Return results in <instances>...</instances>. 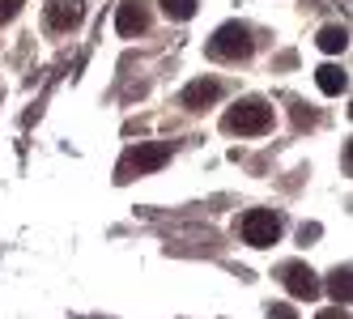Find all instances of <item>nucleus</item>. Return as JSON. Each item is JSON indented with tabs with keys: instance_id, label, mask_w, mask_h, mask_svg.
<instances>
[{
	"instance_id": "obj_1",
	"label": "nucleus",
	"mask_w": 353,
	"mask_h": 319,
	"mask_svg": "<svg viewBox=\"0 0 353 319\" xmlns=\"http://www.w3.org/2000/svg\"><path fill=\"white\" fill-rule=\"evenodd\" d=\"M166 162H170V145L166 141H145V145H137V150H128L119 158L115 179L128 183V179H141V175H154V170H162Z\"/></svg>"
},
{
	"instance_id": "obj_2",
	"label": "nucleus",
	"mask_w": 353,
	"mask_h": 319,
	"mask_svg": "<svg viewBox=\"0 0 353 319\" xmlns=\"http://www.w3.org/2000/svg\"><path fill=\"white\" fill-rule=\"evenodd\" d=\"M221 128L234 132V136H264V132L272 128V107L264 103V98H243L239 107L225 111Z\"/></svg>"
},
{
	"instance_id": "obj_3",
	"label": "nucleus",
	"mask_w": 353,
	"mask_h": 319,
	"mask_svg": "<svg viewBox=\"0 0 353 319\" xmlns=\"http://www.w3.org/2000/svg\"><path fill=\"white\" fill-rule=\"evenodd\" d=\"M209 56L213 60H247L251 56V30L243 21H225L209 39Z\"/></svg>"
},
{
	"instance_id": "obj_4",
	"label": "nucleus",
	"mask_w": 353,
	"mask_h": 319,
	"mask_svg": "<svg viewBox=\"0 0 353 319\" xmlns=\"http://www.w3.org/2000/svg\"><path fill=\"white\" fill-rule=\"evenodd\" d=\"M276 238H281V217L272 209H247L243 213V243H251V247H272Z\"/></svg>"
},
{
	"instance_id": "obj_5",
	"label": "nucleus",
	"mask_w": 353,
	"mask_h": 319,
	"mask_svg": "<svg viewBox=\"0 0 353 319\" xmlns=\"http://www.w3.org/2000/svg\"><path fill=\"white\" fill-rule=\"evenodd\" d=\"M281 285L294 294V298H307V302H311V298H319V289H323V285H319V277L311 273L307 264H298V260L281 268Z\"/></svg>"
},
{
	"instance_id": "obj_6",
	"label": "nucleus",
	"mask_w": 353,
	"mask_h": 319,
	"mask_svg": "<svg viewBox=\"0 0 353 319\" xmlns=\"http://www.w3.org/2000/svg\"><path fill=\"white\" fill-rule=\"evenodd\" d=\"M115 30H119V39L145 34V30H149V9L141 5V0H123L119 13H115Z\"/></svg>"
},
{
	"instance_id": "obj_7",
	"label": "nucleus",
	"mask_w": 353,
	"mask_h": 319,
	"mask_svg": "<svg viewBox=\"0 0 353 319\" xmlns=\"http://www.w3.org/2000/svg\"><path fill=\"white\" fill-rule=\"evenodd\" d=\"M85 17V0H47V26L52 30H72Z\"/></svg>"
},
{
	"instance_id": "obj_8",
	"label": "nucleus",
	"mask_w": 353,
	"mask_h": 319,
	"mask_svg": "<svg viewBox=\"0 0 353 319\" xmlns=\"http://www.w3.org/2000/svg\"><path fill=\"white\" fill-rule=\"evenodd\" d=\"M217 98H221V81H213V77H196V81L183 85V107L188 111H205Z\"/></svg>"
},
{
	"instance_id": "obj_9",
	"label": "nucleus",
	"mask_w": 353,
	"mask_h": 319,
	"mask_svg": "<svg viewBox=\"0 0 353 319\" xmlns=\"http://www.w3.org/2000/svg\"><path fill=\"white\" fill-rule=\"evenodd\" d=\"M315 85H319L323 94H332V98H336V94L349 90V77H345V68H341V64H319V68H315Z\"/></svg>"
},
{
	"instance_id": "obj_10",
	"label": "nucleus",
	"mask_w": 353,
	"mask_h": 319,
	"mask_svg": "<svg viewBox=\"0 0 353 319\" xmlns=\"http://www.w3.org/2000/svg\"><path fill=\"white\" fill-rule=\"evenodd\" d=\"M315 43H319V52L336 56V52H345V47H349V30H345V26H323Z\"/></svg>"
},
{
	"instance_id": "obj_11",
	"label": "nucleus",
	"mask_w": 353,
	"mask_h": 319,
	"mask_svg": "<svg viewBox=\"0 0 353 319\" xmlns=\"http://www.w3.org/2000/svg\"><path fill=\"white\" fill-rule=\"evenodd\" d=\"M327 294H332V298H336L341 307L349 302V264H341V268H336V273H332V277H327Z\"/></svg>"
},
{
	"instance_id": "obj_12",
	"label": "nucleus",
	"mask_w": 353,
	"mask_h": 319,
	"mask_svg": "<svg viewBox=\"0 0 353 319\" xmlns=\"http://www.w3.org/2000/svg\"><path fill=\"white\" fill-rule=\"evenodd\" d=\"M158 5H162V13H166L170 21H188V17L196 13L200 0H158Z\"/></svg>"
},
{
	"instance_id": "obj_13",
	"label": "nucleus",
	"mask_w": 353,
	"mask_h": 319,
	"mask_svg": "<svg viewBox=\"0 0 353 319\" xmlns=\"http://www.w3.org/2000/svg\"><path fill=\"white\" fill-rule=\"evenodd\" d=\"M21 5H26V0H0V26H5V21H13Z\"/></svg>"
},
{
	"instance_id": "obj_14",
	"label": "nucleus",
	"mask_w": 353,
	"mask_h": 319,
	"mask_svg": "<svg viewBox=\"0 0 353 319\" xmlns=\"http://www.w3.org/2000/svg\"><path fill=\"white\" fill-rule=\"evenodd\" d=\"M268 319H298V311H294L290 302H272V307H268Z\"/></svg>"
},
{
	"instance_id": "obj_15",
	"label": "nucleus",
	"mask_w": 353,
	"mask_h": 319,
	"mask_svg": "<svg viewBox=\"0 0 353 319\" xmlns=\"http://www.w3.org/2000/svg\"><path fill=\"white\" fill-rule=\"evenodd\" d=\"M315 319H349V315H345V311H319Z\"/></svg>"
}]
</instances>
